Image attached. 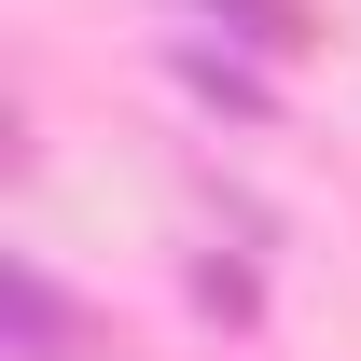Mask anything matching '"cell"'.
I'll return each instance as SVG.
<instances>
[{"label": "cell", "mask_w": 361, "mask_h": 361, "mask_svg": "<svg viewBox=\"0 0 361 361\" xmlns=\"http://www.w3.org/2000/svg\"><path fill=\"white\" fill-rule=\"evenodd\" d=\"M0 319H14V361H111V334H97V319L70 306V292H56L28 250L0 264Z\"/></svg>", "instance_id": "1"}, {"label": "cell", "mask_w": 361, "mask_h": 361, "mask_svg": "<svg viewBox=\"0 0 361 361\" xmlns=\"http://www.w3.org/2000/svg\"><path fill=\"white\" fill-rule=\"evenodd\" d=\"M195 14H223L236 42H264V56H292V42H306V0H195Z\"/></svg>", "instance_id": "2"}, {"label": "cell", "mask_w": 361, "mask_h": 361, "mask_svg": "<svg viewBox=\"0 0 361 361\" xmlns=\"http://www.w3.org/2000/svg\"><path fill=\"white\" fill-rule=\"evenodd\" d=\"M180 84L223 97V111H264V70H236V56H209V42H180Z\"/></svg>", "instance_id": "3"}]
</instances>
